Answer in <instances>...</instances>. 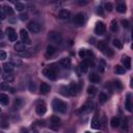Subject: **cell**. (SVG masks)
I'll use <instances>...</instances> for the list:
<instances>
[{
    "label": "cell",
    "instance_id": "cell-10",
    "mask_svg": "<svg viewBox=\"0 0 133 133\" xmlns=\"http://www.w3.org/2000/svg\"><path fill=\"white\" fill-rule=\"evenodd\" d=\"M14 49L16 50V52H19V53L24 52V51H26V46L23 42H17L14 46Z\"/></svg>",
    "mask_w": 133,
    "mask_h": 133
},
{
    "label": "cell",
    "instance_id": "cell-18",
    "mask_svg": "<svg viewBox=\"0 0 133 133\" xmlns=\"http://www.w3.org/2000/svg\"><path fill=\"white\" fill-rule=\"evenodd\" d=\"M90 81L92 83H98V82H100V76L97 75L96 73H92L90 75Z\"/></svg>",
    "mask_w": 133,
    "mask_h": 133
},
{
    "label": "cell",
    "instance_id": "cell-4",
    "mask_svg": "<svg viewBox=\"0 0 133 133\" xmlns=\"http://www.w3.org/2000/svg\"><path fill=\"white\" fill-rule=\"evenodd\" d=\"M106 31V26L103 22H98L96 24V27H95V33L98 36H102L104 34Z\"/></svg>",
    "mask_w": 133,
    "mask_h": 133
},
{
    "label": "cell",
    "instance_id": "cell-45",
    "mask_svg": "<svg viewBox=\"0 0 133 133\" xmlns=\"http://www.w3.org/2000/svg\"><path fill=\"white\" fill-rule=\"evenodd\" d=\"M36 88H37L36 83H34V82H30V83H29V91H30L31 93H34V92H36Z\"/></svg>",
    "mask_w": 133,
    "mask_h": 133
},
{
    "label": "cell",
    "instance_id": "cell-56",
    "mask_svg": "<svg viewBox=\"0 0 133 133\" xmlns=\"http://www.w3.org/2000/svg\"><path fill=\"white\" fill-rule=\"evenodd\" d=\"M0 1H2V0H0Z\"/></svg>",
    "mask_w": 133,
    "mask_h": 133
},
{
    "label": "cell",
    "instance_id": "cell-17",
    "mask_svg": "<svg viewBox=\"0 0 133 133\" xmlns=\"http://www.w3.org/2000/svg\"><path fill=\"white\" fill-rule=\"evenodd\" d=\"M59 65L65 69H70L71 67V60L69 58H61L59 60Z\"/></svg>",
    "mask_w": 133,
    "mask_h": 133
},
{
    "label": "cell",
    "instance_id": "cell-54",
    "mask_svg": "<svg viewBox=\"0 0 133 133\" xmlns=\"http://www.w3.org/2000/svg\"><path fill=\"white\" fill-rule=\"evenodd\" d=\"M0 11H1V6H0Z\"/></svg>",
    "mask_w": 133,
    "mask_h": 133
},
{
    "label": "cell",
    "instance_id": "cell-28",
    "mask_svg": "<svg viewBox=\"0 0 133 133\" xmlns=\"http://www.w3.org/2000/svg\"><path fill=\"white\" fill-rule=\"evenodd\" d=\"M3 79H4L5 81L13 82L14 79H15V77H14V75H12L11 73H6V75H3Z\"/></svg>",
    "mask_w": 133,
    "mask_h": 133
},
{
    "label": "cell",
    "instance_id": "cell-53",
    "mask_svg": "<svg viewBox=\"0 0 133 133\" xmlns=\"http://www.w3.org/2000/svg\"><path fill=\"white\" fill-rule=\"evenodd\" d=\"M0 75H1V68H0Z\"/></svg>",
    "mask_w": 133,
    "mask_h": 133
},
{
    "label": "cell",
    "instance_id": "cell-46",
    "mask_svg": "<svg viewBox=\"0 0 133 133\" xmlns=\"http://www.w3.org/2000/svg\"><path fill=\"white\" fill-rule=\"evenodd\" d=\"M6 58V53L2 50H0V60H4Z\"/></svg>",
    "mask_w": 133,
    "mask_h": 133
},
{
    "label": "cell",
    "instance_id": "cell-21",
    "mask_svg": "<svg viewBox=\"0 0 133 133\" xmlns=\"http://www.w3.org/2000/svg\"><path fill=\"white\" fill-rule=\"evenodd\" d=\"M3 70L5 71V73H12L14 70V65L12 63H5L3 65Z\"/></svg>",
    "mask_w": 133,
    "mask_h": 133
},
{
    "label": "cell",
    "instance_id": "cell-34",
    "mask_svg": "<svg viewBox=\"0 0 133 133\" xmlns=\"http://www.w3.org/2000/svg\"><path fill=\"white\" fill-rule=\"evenodd\" d=\"M50 121H51V123H52L53 125H55V124H58V123H59L60 119H59L58 117H56V116H52L51 119H50Z\"/></svg>",
    "mask_w": 133,
    "mask_h": 133
},
{
    "label": "cell",
    "instance_id": "cell-13",
    "mask_svg": "<svg viewBox=\"0 0 133 133\" xmlns=\"http://www.w3.org/2000/svg\"><path fill=\"white\" fill-rule=\"evenodd\" d=\"M36 111H37V113L39 114V116H42V114H44L46 111H47V107H46V105L45 104H39L38 106H37V108H36Z\"/></svg>",
    "mask_w": 133,
    "mask_h": 133
},
{
    "label": "cell",
    "instance_id": "cell-5",
    "mask_svg": "<svg viewBox=\"0 0 133 133\" xmlns=\"http://www.w3.org/2000/svg\"><path fill=\"white\" fill-rule=\"evenodd\" d=\"M43 74L45 75L46 78L50 79V80H55V79H56V73L53 71V70H51L50 68L44 69V70H43Z\"/></svg>",
    "mask_w": 133,
    "mask_h": 133
},
{
    "label": "cell",
    "instance_id": "cell-2",
    "mask_svg": "<svg viewBox=\"0 0 133 133\" xmlns=\"http://www.w3.org/2000/svg\"><path fill=\"white\" fill-rule=\"evenodd\" d=\"M48 39H49L51 42L56 43V44H60L61 41H63L61 34H60L59 32H57V31H54V30H52V31H50V32L48 33Z\"/></svg>",
    "mask_w": 133,
    "mask_h": 133
},
{
    "label": "cell",
    "instance_id": "cell-35",
    "mask_svg": "<svg viewBox=\"0 0 133 133\" xmlns=\"http://www.w3.org/2000/svg\"><path fill=\"white\" fill-rule=\"evenodd\" d=\"M0 90L3 91V92H5V91L11 90V86H10L8 83H1V84H0Z\"/></svg>",
    "mask_w": 133,
    "mask_h": 133
},
{
    "label": "cell",
    "instance_id": "cell-24",
    "mask_svg": "<svg viewBox=\"0 0 133 133\" xmlns=\"http://www.w3.org/2000/svg\"><path fill=\"white\" fill-rule=\"evenodd\" d=\"M2 11L5 13V15H8V16H12V15H14V10H13L11 6H8V5H5V6H3Z\"/></svg>",
    "mask_w": 133,
    "mask_h": 133
},
{
    "label": "cell",
    "instance_id": "cell-31",
    "mask_svg": "<svg viewBox=\"0 0 133 133\" xmlns=\"http://www.w3.org/2000/svg\"><path fill=\"white\" fill-rule=\"evenodd\" d=\"M126 10H127V7H126V5L123 4V3H121V4H119V5L117 6V11H118L119 13H121V14H124V13L126 12Z\"/></svg>",
    "mask_w": 133,
    "mask_h": 133
},
{
    "label": "cell",
    "instance_id": "cell-37",
    "mask_svg": "<svg viewBox=\"0 0 133 133\" xmlns=\"http://www.w3.org/2000/svg\"><path fill=\"white\" fill-rule=\"evenodd\" d=\"M113 53H114V52H113V50H112L111 48H107V49L105 50L104 54H105L106 56H109V57H110V56H112V55H113Z\"/></svg>",
    "mask_w": 133,
    "mask_h": 133
},
{
    "label": "cell",
    "instance_id": "cell-7",
    "mask_svg": "<svg viewBox=\"0 0 133 133\" xmlns=\"http://www.w3.org/2000/svg\"><path fill=\"white\" fill-rule=\"evenodd\" d=\"M20 37H21L22 42H23L25 45H30V44H31V41H30V39H29V36H28L27 31H26L25 29H22V30L20 31Z\"/></svg>",
    "mask_w": 133,
    "mask_h": 133
},
{
    "label": "cell",
    "instance_id": "cell-32",
    "mask_svg": "<svg viewBox=\"0 0 133 133\" xmlns=\"http://www.w3.org/2000/svg\"><path fill=\"white\" fill-rule=\"evenodd\" d=\"M96 92H97V88H96L95 86L91 85V86L87 87V94H88L90 96H95V95H96Z\"/></svg>",
    "mask_w": 133,
    "mask_h": 133
},
{
    "label": "cell",
    "instance_id": "cell-30",
    "mask_svg": "<svg viewBox=\"0 0 133 133\" xmlns=\"http://www.w3.org/2000/svg\"><path fill=\"white\" fill-rule=\"evenodd\" d=\"M106 101H107V96H106L104 93H101L99 95V102L101 104H104V103H106Z\"/></svg>",
    "mask_w": 133,
    "mask_h": 133
},
{
    "label": "cell",
    "instance_id": "cell-49",
    "mask_svg": "<svg viewBox=\"0 0 133 133\" xmlns=\"http://www.w3.org/2000/svg\"><path fill=\"white\" fill-rule=\"evenodd\" d=\"M97 13H98L99 15L103 16V10H102V7H101V6H99V7H98V10H97Z\"/></svg>",
    "mask_w": 133,
    "mask_h": 133
},
{
    "label": "cell",
    "instance_id": "cell-6",
    "mask_svg": "<svg viewBox=\"0 0 133 133\" xmlns=\"http://www.w3.org/2000/svg\"><path fill=\"white\" fill-rule=\"evenodd\" d=\"M84 22H85V17H84V15H83L82 13H79V14H77V15L75 16V18H74V23H75L77 26H82V25L84 24Z\"/></svg>",
    "mask_w": 133,
    "mask_h": 133
},
{
    "label": "cell",
    "instance_id": "cell-3",
    "mask_svg": "<svg viewBox=\"0 0 133 133\" xmlns=\"http://www.w3.org/2000/svg\"><path fill=\"white\" fill-rule=\"evenodd\" d=\"M27 28H28V30H29L30 32H32V33H39V32L41 31V25H40L39 23H37V22L31 21V22L28 23Z\"/></svg>",
    "mask_w": 133,
    "mask_h": 133
},
{
    "label": "cell",
    "instance_id": "cell-50",
    "mask_svg": "<svg viewBox=\"0 0 133 133\" xmlns=\"http://www.w3.org/2000/svg\"><path fill=\"white\" fill-rule=\"evenodd\" d=\"M2 38H3V32L0 30V39H2Z\"/></svg>",
    "mask_w": 133,
    "mask_h": 133
},
{
    "label": "cell",
    "instance_id": "cell-12",
    "mask_svg": "<svg viewBox=\"0 0 133 133\" xmlns=\"http://www.w3.org/2000/svg\"><path fill=\"white\" fill-rule=\"evenodd\" d=\"M68 90H69V95H71V96H76L77 91H78L77 84H76L75 82H71V83H70V86L68 87Z\"/></svg>",
    "mask_w": 133,
    "mask_h": 133
},
{
    "label": "cell",
    "instance_id": "cell-47",
    "mask_svg": "<svg viewBox=\"0 0 133 133\" xmlns=\"http://www.w3.org/2000/svg\"><path fill=\"white\" fill-rule=\"evenodd\" d=\"M122 25L124 26L125 28H128V27H129V25H130V23H129V21H128V20H122Z\"/></svg>",
    "mask_w": 133,
    "mask_h": 133
},
{
    "label": "cell",
    "instance_id": "cell-22",
    "mask_svg": "<svg viewBox=\"0 0 133 133\" xmlns=\"http://www.w3.org/2000/svg\"><path fill=\"white\" fill-rule=\"evenodd\" d=\"M123 64L126 69H131V58L129 56H124L123 57Z\"/></svg>",
    "mask_w": 133,
    "mask_h": 133
},
{
    "label": "cell",
    "instance_id": "cell-29",
    "mask_svg": "<svg viewBox=\"0 0 133 133\" xmlns=\"http://www.w3.org/2000/svg\"><path fill=\"white\" fill-rule=\"evenodd\" d=\"M98 48H99V50H100L102 53H104V52H105V50L107 49L108 47H107V45H106L104 42H99V44H98Z\"/></svg>",
    "mask_w": 133,
    "mask_h": 133
},
{
    "label": "cell",
    "instance_id": "cell-1",
    "mask_svg": "<svg viewBox=\"0 0 133 133\" xmlns=\"http://www.w3.org/2000/svg\"><path fill=\"white\" fill-rule=\"evenodd\" d=\"M52 106H53V108H54V110L57 111V112L66 113L68 111V105H67V103H65L61 100L54 99V100H53V102H52Z\"/></svg>",
    "mask_w": 133,
    "mask_h": 133
},
{
    "label": "cell",
    "instance_id": "cell-11",
    "mask_svg": "<svg viewBox=\"0 0 133 133\" xmlns=\"http://www.w3.org/2000/svg\"><path fill=\"white\" fill-rule=\"evenodd\" d=\"M50 90H51V87H50V85L48 83H46V82H42L41 83V87H40L41 94L46 95V94H48L50 92Z\"/></svg>",
    "mask_w": 133,
    "mask_h": 133
},
{
    "label": "cell",
    "instance_id": "cell-48",
    "mask_svg": "<svg viewBox=\"0 0 133 133\" xmlns=\"http://www.w3.org/2000/svg\"><path fill=\"white\" fill-rule=\"evenodd\" d=\"M5 17H6L5 13L1 10V11H0V20H4V19H5Z\"/></svg>",
    "mask_w": 133,
    "mask_h": 133
},
{
    "label": "cell",
    "instance_id": "cell-15",
    "mask_svg": "<svg viewBox=\"0 0 133 133\" xmlns=\"http://www.w3.org/2000/svg\"><path fill=\"white\" fill-rule=\"evenodd\" d=\"M56 52V48L53 46V45H49L47 47V51H46V56L49 57V56H52L54 55V53Z\"/></svg>",
    "mask_w": 133,
    "mask_h": 133
},
{
    "label": "cell",
    "instance_id": "cell-25",
    "mask_svg": "<svg viewBox=\"0 0 133 133\" xmlns=\"http://www.w3.org/2000/svg\"><path fill=\"white\" fill-rule=\"evenodd\" d=\"M114 72L117 73V74H119V75H122V74H124L125 72H126V69L124 68V67H122V66H116V68H114Z\"/></svg>",
    "mask_w": 133,
    "mask_h": 133
},
{
    "label": "cell",
    "instance_id": "cell-27",
    "mask_svg": "<svg viewBox=\"0 0 133 133\" xmlns=\"http://www.w3.org/2000/svg\"><path fill=\"white\" fill-rule=\"evenodd\" d=\"M79 68H80V70H81L83 73H85V72L87 71V69H88V61L84 60L83 63H81V64H80V66H79Z\"/></svg>",
    "mask_w": 133,
    "mask_h": 133
},
{
    "label": "cell",
    "instance_id": "cell-40",
    "mask_svg": "<svg viewBox=\"0 0 133 133\" xmlns=\"http://www.w3.org/2000/svg\"><path fill=\"white\" fill-rule=\"evenodd\" d=\"M60 94L63 96H69V90L67 88V86H61L60 87Z\"/></svg>",
    "mask_w": 133,
    "mask_h": 133
},
{
    "label": "cell",
    "instance_id": "cell-9",
    "mask_svg": "<svg viewBox=\"0 0 133 133\" xmlns=\"http://www.w3.org/2000/svg\"><path fill=\"white\" fill-rule=\"evenodd\" d=\"M6 34H7L8 40H10L11 42H16V41H17V33H16V31H15L14 28L7 27V28H6Z\"/></svg>",
    "mask_w": 133,
    "mask_h": 133
},
{
    "label": "cell",
    "instance_id": "cell-19",
    "mask_svg": "<svg viewBox=\"0 0 133 133\" xmlns=\"http://www.w3.org/2000/svg\"><path fill=\"white\" fill-rule=\"evenodd\" d=\"M0 103L3 105H7L10 103V98L5 94H0Z\"/></svg>",
    "mask_w": 133,
    "mask_h": 133
},
{
    "label": "cell",
    "instance_id": "cell-51",
    "mask_svg": "<svg viewBox=\"0 0 133 133\" xmlns=\"http://www.w3.org/2000/svg\"><path fill=\"white\" fill-rule=\"evenodd\" d=\"M8 1H11V2H17V0H8Z\"/></svg>",
    "mask_w": 133,
    "mask_h": 133
},
{
    "label": "cell",
    "instance_id": "cell-20",
    "mask_svg": "<svg viewBox=\"0 0 133 133\" xmlns=\"http://www.w3.org/2000/svg\"><path fill=\"white\" fill-rule=\"evenodd\" d=\"M110 125H111L112 128H118V127L121 125V120H120V118H118V117L112 118V119H111V122H110Z\"/></svg>",
    "mask_w": 133,
    "mask_h": 133
},
{
    "label": "cell",
    "instance_id": "cell-42",
    "mask_svg": "<svg viewBox=\"0 0 133 133\" xmlns=\"http://www.w3.org/2000/svg\"><path fill=\"white\" fill-rule=\"evenodd\" d=\"M105 10L107 11V12H111L112 11V8H113V6H112V4L110 3V2H107V3H105Z\"/></svg>",
    "mask_w": 133,
    "mask_h": 133
},
{
    "label": "cell",
    "instance_id": "cell-41",
    "mask_svg": "<svg viewBox=\"0 0 133 133\" xmlns=\"http://www.w3.org/2000/svg\"><path fill=\"white\" fill-rule=\"evenodd\" d=\"M113 84H114V86H116L118 90H123V84H122V82H121L120 80H116Z\"/></svg>",
    "mask_w": 133,
    "mask_h": 133
},
{
    "label": "cell",
    "instance_id": "cell-52",
    "mask_svg": "<svg viewBox=\"0 0 133 133\" xmlns=\"http://www.w3.org/2000/svg\"><path fill=\"white\" fill-rule=\"evenodd\" d=\"M11 91H12V93H13V94L15 93V88H11Z\"/></svg>",
    "mask_w": 133,
    "mask_h": 133
},
{
    "label": "cell",
    "instance_id": "cell-23",
    "mask_svg": "<svg viewBox=\"0 0 133 133\" xmlns=\"http://www.w3.org/2000/svg\"><path fill=\"white\" fill-rule=\"evenodd\" d=\"M91 127H92L93 129H98V128H100V122H99V120H98L97 118H94V119L92 120V122H91Z\"/></svg>",
    "mask_w": 133,
    "mask_h": 133
},
{
    "label": "cell",
    "instance_id": "cell-39",
    "mask_svg": "<svg viewBox=\"0 0 133 133\" xmlns=\"http://www.w3.org/2000/svg\"><path fill=\"white\" fill-rule=\"evenodd\" d=\"M112 44H113V46L114 47H117L118 49H122L123 48V45H122V43L119 41V40H113V42H112Z\"/></svg>",
    "mask_w": 133,
    "mask_h": 133
},
{
    "label": "cell",
    "instance_id": "cell-26",
    "mask_svg": "<svg viewBox=\"0 0 133 133\" xmlns=\"http://www.w3.org/2000/svg\"><path fill=\"white\" fill-rule=\"evenodd\" d=\"M131 96L130 95H127V100H126V109L128 110V111H131L132 110V106H131Z\"/></svg>",
    "mask_w": 133,
    "mask_h": 133
},
{
    "label": "cell",
    "instance_id": "cell-8",
    "mask_svg": "<svg viewBox=\"0 0 133 133\" xmlns=\"http://www.w3.org/2000/svg\"><path fill=\"white\" fill-rule=\"evenodd\" d=\"M94 107H95L94 102H93V101H87V102L82 106L81 111L84 112V113H88V112H91V111L94 110Z\"/></svg>",
    "mask_w": 133,
    "mask_h": 133
},
{
    "label": "cell",
    "instance_id": "cell-43",
    "mask_svg": "<svg viewBox=\"0 0 133 133\" xmlns=\"http://www.w3.org/2000/svg\"><path fill=\"white\" fill-rule=\"evenodd\" d=\"M19 19L21 20V21H26V20H27L28 19V14H21L20 16H19Z\"/></svg>",
    "mask_w": 133,
    "mask_h": 133
},
{
    "label": "cell",
    "instance_id": "cell-55",
    "mask_svg": "<svg viewBox=\"0 0 133 133\" xmlns=\"http://www.w3.org/2000/svg\"><path fill=\"white\" fill-rule=\"evenodd\" d=\"M0 112H1V108H0Z\"/></svg>",
    "mask_w": 133,
    "mask_h": 133
},
{
    "label": "cell",
    "instance_id": "cell-36",
    "mask_svg": "<svg viewBox=\"0 0 133 133\" xmlns=\"http://www.w3.org/2000/svg\"><path fill=\"white\" fill-rule=\"evenodd\" d=\"M11 63L14 65V67H15V66H16V67H20V66L22 65V61H21L19 58H17V59H16V58H12V61H11Z\"/></svg>",
    "mask_w": 133,
    "mask_h": 133
},
{
    "label": "cell",
    "instance_id": "cell-38",
    "mask_svg": "<svg viewBox=\"0 0 133 133\" xmlns=\"http://www.w3.org/2000/svg\"><path fill=\"white\" fill-rule=\"evenodd\" d=\"M15 7H16V10H17V11H19V12H22V11L25 8L24 4H23V3H20V2H16Z\"/></svg>",
    "mask_w": 133,
    "mask_h": 133
},
{
    "label": "cell",
    "instance_id": "cell-14",
    "mask_svg": "<svg viewBox=\"0 0 133 133\" xmlns=\"http://www.w3.org/2000/svg\"><path fill=\"white\" fill-rule=\"evenodd\" d=\"M70 16H71V13H70L69 11H67V10H61V11L58 13V18H59V19H63V20L69 19Z\"/></svg>",
    "mask_w": 133,
    "mask_h": 133
},
{
    "label": "cell",
    "instance_id": "cell-33",
    "mask_svg": "<svg viewBox=\"0 0 133 133\" xmlns=\"http://www.w3.org/2000/svg\"><path fill=\"white\" fill-rule=\"evenodd\" d=\"M111 30H112L113 32H117V31L119 30V26H118L117 20H112V22H111Z\"/></svg>",
    "mask_w": 133,
    "mask_h": 133
},
{
    "label": "cell",
    "instance_id": "cell-44",
    "mask_svg": "<svg viewBox=\"0 0 133 133\" xmlns=\"http://www.w3.org/2000/svg\"><path fill=\"white\" fill-rule=\"evenodd\" d=\"M90 2V0H78V4L80 6H84Z\"/></svg>",
    "mask_w": 133,
    "mask_h": 133
},
{
    "label": "cell",
    "instance_id": "cell-16",
    "mask_svg": "<svg viewBox=\"0 0 133 133\" xmlns=\"http://www.w3.org/2000/svg\"><path fill=\"white\" fill-rule=\"evenodd\" d=\"M79 56H80L81 58H86L87 56H93V53L86 49H81L80 51H79Z\"/></svg>",
    "mask_w": 133,
    "mask_h": 133
}]
</instances>
